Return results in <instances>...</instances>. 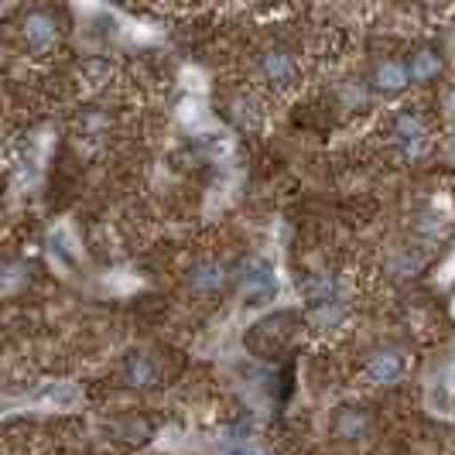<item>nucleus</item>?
<instances>
[{
	"label": "nucleus",
	"instance_id": "6",
	"mask_svg": "<svg viewBox=\"0 0 455 455\" xmlns=\"http://www.w3.org/2000/svg\"><path fill=\"white\" fill-rule=\"evenodd\" d=\"M435 72H438V55H435V52H418V55H411L408 59V76L414 79V83L432 79Z\"/></svg>",
	"mask_w": 455,
	"mask_h": 455
},
{
	"label": "nucleus",
	"instance_id": "1",
	"mask_svg": "<svg viewBox=\"0 0 455 455\" xmlns=\"http://www.w3.org/2000/svg\"><path fill=\"white\" fill-rule=\"evenodd\" d=\"M24 42L31 48H48L55 42V21L48 18L45 11H35V14L24 21Z\"/></svg>",
	"mask_w": 455,
	"mask_h": 455
},
{
	"label": "nucleus",
	"instance_id": "7",
	"mask_svg": "<svg viewBox=\"0 0 455 455\" xmlns=\"http://www.w3.org/2000/svg\"><path fill=\"white\" fill-rule=\"evenodd\" d=\"M220 281H223V271H220L216 264H205V267H199V274H192V284H196L199 291L220 288Z\"/></svg>",
	"mask_w": 455,
	"mask_h": 455
},
{
	"label": "nucleus",
	"instance_id": "8",
	"mask_svg": "<svg viewBox=\"0 0 455 455\" xmlns=\"http://www.w3.org/2000/svg\"><path fill=\"white\" fill-rule=\"evenodd\" d=\"M127 373H131L134 384H148V380H151V366H148L144 356H134V360L127 363Z\"/></svg>",
	"mask_w": 455,
	"mask_h": 455
},
{
	"label": "nucleus",
	"instance_id": "4",
	"mask_svg": "<svg viewBox=\"0 0 455 455\" xmlns=\"http://www.w3.org/2000/svg\"><path fill=\"white\" fill-rule=\"evenodd\" d=\"M264 76L271 79V83H288L291 76H295V59L288 55V52H267L264 55Z\"/></svg>",
	"mask_w": 455,
	"mask_h": 455
},
{
	"label": "nucleus",
	"instance_id": "5",
	"mask_svg": "<svg viewBox=\"0 0 455 455\" xmlns=\"http://www.w3.org/2000/svg\"><path fill=\"white\" fill-rule=\"evenodd\" d=\"M404 83H411L408 76V62H384V66L377 68V86L380 90H401Z\"/></svg>",
	"mask_w": 455,
	"mask_h": 455
},
{
	"label": "nucleus",
	"instance_id": "3",
	"mask_svg": "<svg viewBox=\"0 0 455 455\" xmlns=\"http://www.w3.org/2000/svg\"><path fill=\"white\" fill-rule=\"evenodd\" d=\"M394 137L404 144V155H418V148L425 144V127L414 114H401L397 116V131Z\"/></svg>",
	"mask_w": 455,
	"mask_h": 455
},
{
	"label": "nucleus",
	"instance_id": "2",
	"mask_svg": "<svg viewBox=\"0 0 455 455\" xmlns=\"http://www.w3.org/2000/svg\"><path fill=\"white\" fill-rule=\"evenodd\" d=\"M401 370H404V356L387 349V353H377V356L370 360V370H366V373H370L377 384H390V380L401 377Z\"/></svg>",
	"mask_w": 455,
	"mask_h": 455
}]
</instances>
